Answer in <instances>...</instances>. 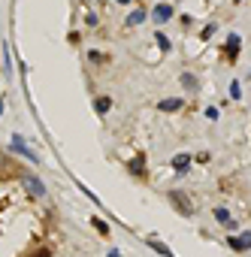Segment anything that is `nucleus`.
Listing matches in <instances>:
<instances>
[{"label":"nucleus","mask_w":251,"mask_h":257,"mask_svg":"<svg viewBox=\"0 0 251 257\" xmlns=\"http://www.w3.org/2000/svg\"><path fill=\"white\" fill-rule=\"evenodd\" d=\"M239 51H242V37H239V33H230L227 43H224V55H227V61H239Z\"/></svg>","instance_id":"nucleus-1"},{"label":"nucleus","mask_w":251,"mask_h":257,"mask_svg":"<svg viewBox=\"0 0 251 257\" xmlns=\"http://www.w3.org/2000/svg\"><path fill=\"white\" fill-rule=\"evenodd\" d=\"M227 245H230L233 251H251V230H245V233H239V236H230Z\"/></svg>","instance_id":"nucleus-2"},{"label":"nucleus","mask_w":251,"mask_h":257,"mask_svg":"<svg viewBox=\"0 0 251 257\" xmlns=\"http://www.w3.org/2000/svg\"><path fill=\"white\" fill-rule=\"evenodd\" d=\"M170 200L176 203V209L182 212V215H194V206H191L188 197H182V191H170Z\"/></svg>","instance_id":"nucleus-3"},{"label":"nucleus","mask_w":251,"mask_h":257,"mask_svg":"<svg viewBox=\"0 0 251 257\" xmlns=\"http://www.w3.org/2000/svg\"><path fill=\"white\" fill-rule=\"evenodd\" d=\"M212 215H215V221H218V224H224L227 230H236V221H233L230 209H224V206H218V209H215Z\"/></svg>","instance_id":"nucleus-4"},{"label":"nucleus","mask_w":251,"mask_h":257,"mask_svg":"<svg viewBox=\"0 0 251 257\" xmlns=\"http://www.w3.org/2000/svg\"><path fill=\"white\" fill-rule=\"evenodd\" d=\"M151 15H154V22H157V24H164V22L173 19V6H170V3H160V6H154Z\"/></svg>","instance_id":"nucleus-5"},{"label":"nucleus","mask_w":251,"mask_h":257,"mask_svg":"<svg viewBox=\"0 0 251 257\" xmlns=\"http://www.w3.org/2000/svg\"><path fill=\"white\" fill-rule=\"evenodd\" d=\"M185 106V100L182 97H170V100H160V112H176V109H182Z\"/></svg>","instance_id":"nucleus-6"},{"label":"nucleus","mask_w":251,"mask_h":257,"mask_svg":"<svg viewBox=\"0 0 251 257\" xmlns=\"http://www.w3.org/2000/svg\"><path fill=\"white\" fill-rule=\"evenodd\" d=\"M188 166H191V154H176V158H173V169H176V173H188Z\"/></svg>","instance_id":"nucleus-7"},{"label":"nucleus","mask_w":251,"mask_h":257,"mask_svg":"<svg viewBox=\"0 0 251 257\" xmlns=\"http://www.w3.org/2000/svg\"><path fill=\"white\" fill-rule=\"evenodd\" d=\"M182 85H185V91H191V94L200 91V82H197V76H191V73H182Z\"/></svg>","instance_id":"nucleus-8"},{"label":"nucleus","mask_w":251,"mask_h":257,"mask_svg":"<svg viewBox=\"0 0 251 257\" xmlns=\"http://www.w3.org/2000/svg\"><path fill=\"white\" fill-rule=\"evenodd\" d=\"M130 173L133 176H146V158H142V154H136V161H130Z\"/></svg>","instance_id":"nucleus-9"},{"label":"nucleus","mask_w":251,"mask_h":257,"mask_svg":"<svg viewBox=\"0 0 251 257\" xmlns=\"http://www.w3.org/2000/svg\"><path fill=\"white\" fill-rule=\"evenodd\" d=\"M94 109H97V115H106L112 109V97H97L94 100Z\"/></svg>","instance_id":"nucleus-10"},{"label":"nucleus","mask_w":251,"mask_h":257,"mask_svg":"<svg viewBox=\"0 0 251 257\" xmlns=\"http://www.w3.org/2000/svg\"><path fill=\"white\" fill-rule=\"evenodd\" d=\"M149 245L154 248V251H160V254H164V257H173V251L164 245V242H157V239H149Z\"/></svg>","instance_id":"nucleus-11"},{"label":"nucleus","mask_w":251,"mask_h":257,"mask_svg":"<svg viewBox=\"0 0 251 257\" xmlns=\"http://www.w3.org/2000/svg\"><path fill=\"white\" fill-rule=\"evenodd\" d=\"M215 30H218V24H215V22H209V24L200 30V40H209V37H215Z\"/></svg>","instance_id":"nucleus-12"},{"label":"nucleus","mask_w":251,"mask_h":257,"mask_svg":"<svg viewBox=\"0 0 251 257\" xmlns=\"http://www.w3.org/2000/svg\"><path fill=\"white\" fill-rule=\"evenodd\" d=\"M142 19H146V12H142V9H136L133 15H130V19H127V24L133 27V24H142Z\"/></svg>","instance_id":"nucleus-13"},{"label":"nucleus","mask_w":251,"mask_h":257,"mask_svg":"<svg viewBox=\"0 0 251 257\" xmlns=\"http://www.w3.org/2000/svg\"><path fill=\"white\" fill-rule=\"evenodd\" d=\"M230 97H233V100H239V97H242V88H239V82H230Z\"/></svg>","instance_id":"nucleus-14"},{"label":"nucleus","mask_w":251,"mask_h":257,"mask_svg":"<svg viewBox=\"0 0 251 257\" xmlns=\"http://www.w3.org/2000/svg\"><path fill=\"white\" fill-rule=\"evenodd\" d=\"M157 46H160V51H170V40H167L160 30H157Z\"/></svg>","instance_id":"nucleus-15"},{"label":"nucleus","mask_w":251,"mask_h":257,"mask_svg":"<svg viewBox=\"0 0 251 257\" xmlns=\"http://www.w3.org/2000/svg\"><path fill=\"white\" fill-rule=\"evenodd\" d=\"M206 118H209V121H218V109L209 106V109H206Z\"/></svg>","instance_id":"nucleus-16"},{"label":"nucleus","mask_w":251,"mask_h":257,"mask_svg":"<svg viewBox=\"0 0 251 257\" xmlns=\"http://www.w3.org/2000/svg\"><path fill=\"white\" fill-rule=\"evenodd\" d=\"M91 224H94V227H97L100 233H109V227H106V224H103V221H100V218H94V221H91Z\"/></svg>","instance_id":"nucleus-17"},{"label":"nucleus","mask_w":251,"mask_h":257,"mask_svg":"<svg viewBox=\"0 0 251 257\" xmlns=\"http://www.w3.org/2000/svg\"><path fill=\"white\" fill-rule=\"evenodd\" d=\"M118 3H133V0H118Z\"/></svg>","instance_id":"nucleus-18"},{"label":"nucleus","mask_w":251,"mask_h":257,"mask_svg":"<svg viewBox=\"0 0 251 257\" xmlns=\"http://www.w3.org/2000/svg\"><path fill=\"white\" fill-rule=\"evenodd\" d=\"M233 3H242V0H233Z\"/></svg>","instance_id":"nucleus-19"},{"label":"nucleus","mask_w":251,"mask_h":257,"mask_svg":"<svg viewBox=\"0 0 251 257\" xmlns=\"http://www.w3.org/2000/svg\"><path fill=\"white\" fill-rule=\"evenodd\" d=\"M248 79H251V73H248Z\"/></svg>","instance_id":"nucleus-20"}]
</instances>
